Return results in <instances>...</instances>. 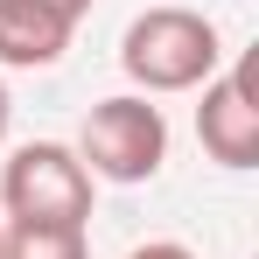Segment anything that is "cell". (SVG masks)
<instances>
[{
  "mask_svg": "<svg viewBox=\"0 0 259 259\" xmlns=\"http://www.w3.org/2000/svg\"><path fill=\"white\" fill-rule=\"evenodd\" d=\"M0 259H84L77 224H14L0 231Z\"/></svg>",
  "mask_w": 259,
  "mask_h": 259,
  "instance_id": "cell-6",
  "label": "cell"
},
{
  "mask_svg": "<svg viewBox=\"0 0 259 259\" xmlns=\"http://www.w3.org/2000/svg\"><path fill=\"white\" fill-rule=\"evenodd\" d=\"M7 112H14V105H7V84H0V133H7Z\"/></svg>",
  "mask_w": 259,
  "mask_h": 259,
  "instance_id": "cell-9",
  "label": "cell"
},
{
  "mask_svg": "<svg viewBox=\"0 0 259 259\" xmlns=\"http://www.w3.org/2000/svg\"><path fill=\"white\" fill-rule=\"evenodd\" d=\"M126 259H196V252H189V245H168V238H161V245H140V252H126Z\"/></svg>",
  "mask_w": 259,
  "mask_h": 259,
  "instance_id": "cell-7",
  "label": "cell"
},
{
  "mask_svg": "<svg viewBox=\"0 0 259 259\" xmlns=\"http://www.w3.org/2000/svg\"><path fill=\"white\" fill-rule=\"evenodd\" d=\"M0 203H7L14 224H77V231H84L91 175H84V161H77L70 147L28 140V147H14V161L0 175Z\"/></svg>",
  "mask_w": 259,
  "mask_h": 259,
  "instance_id": "cell-2",
  "label": "cell"
},
{
  "mask_svg": "<svg viewBox=\"0 0 259 259\" xmlns=\"http://www.w3.org/2000/svg\"><path fill=\"white\" fill-rule=\"evenodd\" d=\"M42 7H56V14H70V21H77V14H84L91 0H42Z\"/></svg>",
  "mask_w": 259,
  "mask_h": 259,
  "instance_id": "cell-8",
  "label": "cell"
},
{
  "mask_svg": "<svg viewBox=\"0 0 259 259\" xmlns=\"http://www.w3.org/2000/svg\"><path fill=\"white\" fill-rule=\"evenodd\" d=\"M168 154V126H161V105L147 98H105L91 105L84 119V161L105 182H147Z\"/></svg>",
  "mask_w": 259,
  "mask_h": 259,
  "instance_id": "cell-3",
  "label": "cell"
},
{
  "mask_svg": "<svg viewBox=\"0 0 259 259\" xmlns=\"http://www.w3.org/2000/svg\"><path fill=\"white\" fill-rule=\"evenodd\" d=\"M217 28L203 14H189V7H147L140 21L126 28V42H119V63H126L133 84L147 91H189L203 84L217 70Z\"/></svg>",
  "mask_w": 259,
  "mask_h": 259,
  "instance_id": "cell-1",
  "label": "cell"
},
{
  "mask_svg": "<svg viewBox=\"0 0 259 259\" xmlns=\"http://www.w3.org/2000/svg\"><path fill=\"white\" fill-rule=\"evenodd\" d=\"M63 49H70V14H56L42 0H0V63L42 70Z\"/></svg>",
  "mask_w": 259,
  "mask_h": 259,
  "instance_id": "cell-5",
  "label": "cell"
},
{
  "mask_svg": "<svg viewBox=\"0 0 259 259\" xmlns=\"http://www.w3.org/2000/svg\"><path fill=\"white\" fill-rule=\"evenodd\" d=\"M196 140L203 154L224 161V168H252L259 161V98H252V56H238V70L224 84L203 91L196 105Z\"/></svg>",
  "mask_w": 259,
  "mask_h": 259,
  "instance_id": "cell-4",
  "label": "cell"
}]
</instances>
